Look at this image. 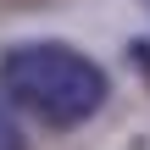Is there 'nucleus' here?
Masks as SVG:
<instances>
[{
	"mask_svg": "<svg viewBox=\"0 0 150 150\" xmlns=\"http://www.w3.org/2000/svg\"><path fill=\"white\" fill-rule=\"evenodd\" d=\"M0 95L50 128H78L106 106L111 83H106V67L89 61L83 50L61 39H28L0 56Z\"/></svg>",
	"mask_w": 150,
	"mask_h": 150,
	"instance_id": "obj_1",
	"label": "nucleus"
},
{
	"mask_svg": "<svg viewBox=\"0 0 150 150\" xmlns=\"http://www.w3.org/2000/svg\"><path fill=\"white\" fill-rule=\"evenodd\" d=\"M0 150H28V139H22V122H17V106L0 95Z\"/></svg>",
	"mask_w": 150,
	"mask_h": 150,
	"instance_id": "obj_2",
	"label": "nucleus"
},
{
	"mask_svg": "<svg viewBox=\"0 0 150 150\" xmlns=\"http://www.w3.org/2000/svg\"><path fill=\"white\" fill-rule=\"evenodd\" d=\"M128 61L145 72V83H150V39H134V45H128Z\"/></svg>",
	"mask_w": 150,
	"mask_h": 150,
	"instance_id": "obj_3",
	"label": "nucleus"
}]
</instances>
